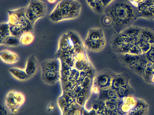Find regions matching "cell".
Returning <instances> with one entry per match:
<instances>
[{"label": "cell", "mask_w": 154, "mask_h": 115, "mask_svg": "<svg viewBox=\"0 0 154 115\" xmlns=\"http://www.w3.org/2000/svg\"><path fill=\"white\" fill-rule=\"evenodd\" d=\"M72 49L73 47L67 33L63 34L59 39L58 49L57 55Z\"/></svg>", "instance_id": "cell-13"}, {"label": "cell", "mask_w": 154, "mask_h": 115, "mask_svg": "<svg viewBox=\"0 0 154 115\" xmlns=\"http://www.w3.org/2000/svg\"><path fill=\"white\" fill-rule=\"evenodd\" d=\"M0 45L9 47H17L21 44L20 38L10 35L5 38L2 43H0Z\"/></svg>", "instance_id": "cell-26"}, {"label": "cell", "mask_w": 154, "mask_h": 115, "mask_svg": "<svg viewBox=\"0 0 154 115\" xmlns=\"http://www.w3.org/2000/svg\"><path fill=\"white\" fill-rule=\"evenodd\" d=\"M139 40V37H135L126 38V43L131 45L137 44L138 41Z\"/></svg>", "instance_id": "cell-44"}, {"label": "cell", "mask_w": 154, "mask_h": 115, "mask_svg": "<svg viewBox=\"0 0 154 115\" xmlns=\"http://www.w3.org/2000/svg\"><path fill=\"white\" fill-rule=\"evenodd\" d=\"M47 1L50 4H54L57 1V0H47Z\"/></svg>", "instance_id": "cell-53"}, {"label": "cell", "mask_w": 154, "mask_h": 115, "mask_svg": "<svg viewBox=\"0 0 154 115\" xmlns=\"http://www.w3.org/2000/svg\"><path fill=\"white\" fill-rule=\"evenodd\" d=\"M104 14L111 18L112 27L118 33L132 26L140 18L137 4L130 0H114L105 8Z\"/></svg>", "instance_id": "cell-1"}, {"label": "cell", "mask_w": 154, "mask_h": 115, "mask_svg": "<svg viewBox=\"0 0 154 115\" xmlns=\"http://www.w3.org/2000/svg\"><path fill=\"white\" fill-rule=\"evenodd\" d=\"M20 26L24 32H33L34 26L27 19L20 24Z\"/></svg>", "instance_id": "cell-35"}, {"label": "cell", "mask_w": 154, "mask_h": 115, "mask_svg": "<svg viewBox=\"0 0 154 115\" xmlns=\"http://www.w3.org/2000/svg\"><path fill=\"white\" fill-rule=\"evenodd\" d=\"M105 38L104 32L102 29L93 28L88 31L86 39L92 40H99Z\"/></svg>", "instance_id": "cell-16"}, {"label": "cell", "mask_w": 154, "mask_h": 115, "mask_svg": "<svg viewBox=\"0 0 154 115\" xmlns=\"http://www.w3.org/2000/svg\"><path fill=\"white\" fill-rule=\"evenodd\" d=\"M84 115H98L96 111L94 110V109H93L91 111H86L84 110L83 111Z\"/></svg>", "instance_id": "cell-47"}, {"label": "cell", "mask_w": 154, "mask_h": 115, "mask_svg": "<svg viewBox=\"0 0 154 115\" xmlns=\"http://www.w3.org/2000/svg\"><path fill=\"white\" fill-rule=\"evenodd\" d=\"M137 45L139 46L143 52V54H146L151 48V46L149 43L139 38V40L137 43Z\"/></svg>", "instance_id": "cell-34"}, {"label": "cell", "mask_w": 154, "mask_h": 115, "mask_svg": "<svg viewBox=\"0 0 154 115\" xmlns=\"http://www.w3.org/2000/svg\"><path fill=\"white\" fill-rule=\"evenodd\" d=\"M10 31L11 35L17 37H20L21 35L24 33L21 27L19 25L10 26Z\"/></svg>", "instance_id": "cell-33"}, {"label": "cell", "mask_w": 154, "mask_h": 115, "mask_svg": "<svg viewBox=\"0 0 154 115\" xmlns=\"http://www.w3.org/2000/svg\"><path fill=\"white\" fill-rule=\"evenodd\" d=\"M25 14L27 19L31 22L32 25L34 26L36 22L39 19L38 17L34 11L31 10L29 6H27L26 7L25 10Z\"/></svg>", "instance_id": "cell-30"}, {"label": "cell", "mask_w": 154, "mask_h": 115, "mask_svg": "<svg viewBox=\"0 0 154 115\" xmlns=\"http://www.w3.org/2000/svg\"><path fill=\"white\" fill-rule=\"evenodd\" d=\"M54 106L53 105V104H50L49 105H48V110L49 111H52V110L54 109Z\"/></svg>", "instance_id": "cell-51"}, {"label": "cell", "mask_w": 154, "mask_h": 115, "mask_svg": "<svg viewBox=\"0 0 154 115\" xmlns=\"http://www.w3.org/2000/svg\"><path fill=\"white\" fill-rule=\"evenodd\" d=\"M154 75V69L153 63L148 62L147 64L143 74V78L146 82L152 84V78Z\"/></svg>", "instance_id": "cell-23"}, {"label": "cell", "mask_w": 154, "mask_h": 115, "mask_svg": "<svg viewBox=\"0 0 154 115\" xmlns=\"http://www.w3.org/2000/svg\"><path fill=\"white\" fill-rule=\"evenodd\" d=\"M142 28L137 26H131L123 30L120 32L123 37L126 38L139 37Z\"/></svg>", "instance_id": "cell-19"}, {"label": "cell", "mask_w": 154, "mask_h": 115, "mask_svg": "<svg viewBox=\"0 0 154 115\" xmlns=\"http://www.w3.org/2000/svg\"><path fill=\"white\" fill-rule=\"evenodd\" d=\"M139 13L140 18H143L147 19H154V14L149 8L139 11Z\"/></svg>", "instance_id": "cell-38"}, {"label": "cell", "mask_w": 154, "mask_h": 115, "mask_svg": "<svg viewBox=\"0 0 154 115\" xmlns=\"http://www.w3.org/2000/svg\"><path fill=\"white\" fill-rule=\"evenodd\" d=\"M42 81L48 84L53 85L57 82L61 78V72L47 71L42 72Z\"/></svg>", "instance_id": "cell-10"}, {"label": "cell", "mask_w": 154, "mask_h": 115, "mask_svg": "<svg viewBox=\"0 0 154 115\" xmlns=\"http://www.w3.org/2000/svg\"><path fill=\"white\" fill-rule=\"evenodd\" d=\"M149 9H150L151 11H152V12H153V14L154 15V7H150L149 8Z\"/></svg>", "instance_id": "cell-56"}, {"label": "cell", "mask_w": 154, "mask_h": 115, "mask_svg": "<svg viewBox=\"0 0 154 115\" xmlns=\"http://www.w3.org/2000/svg\"><path fill=\"white\" fill-rule=\"evenodd\" d=\"M107 111L109 115H121L116 111L110 110L107 109Z\"/></svg>", "instance_id": "cell-49"}, {"label": "cell", "mask_w": 154, "mask_h": 115, "mask_svg": "<svg viewBox=\"0 0 154 115\" xmlns=\"http://www.w3.org/2000/svg\"><path fill=\"white\" fill-rule=\"evenodd\" d=\"M28 6L31 8L39 19L45 16L47 12V6L44 2L40 0H30Z\"/></svg>", "instance_id": "cell-5"}, {"label": "cell", "mask_w": 154, "mask_h": 115, "mask_svg": "<svg viewBox=\"0 0 154 115\" xmlns=\"http://www.w3.org/2000/svg\"><path fill=\"white\" fill-rule=\"evenodd\" d=\"M88 5L97 14H102L104 13L105 7L100 0H96L90 3Z\"/></svg>", "instance_id": "cell-25"}, {"label": "cell", "mask_w": 154, "mask_h": 115, "mask_svg": "<svg viewBox=\"0 0 154 115\" xmlns=\"http://www.w3.org/2000/svg\"><path fill=\"white\" fill-rule=\"evenodd\" d=\"M128 54L134 55H141L144 54L140 48L137 44H134L131 46Z\"/></svg>", "instance_id": "cell-41"}, {"label": "cell", "mask_w": 154, "mask_h": 115, "mask_svg": "<svg viewBox=\"0 0 154 115\" xmlns=\"http://www.w3.org/2000/svg\"><path fill=\"white\" fill-rule=\"evenodd\" d=\"M99 115H109V114L108 113V112H107V108L106 109L103 111V113H102L101 114H100Z\"/></svg>", "instance_id": "cell-54"}, {"label": "cell", "mask_w": 154, "mask_h": 115, "mask_svg": "<svg viewBox=\"0 0 154 115\" xmlns=\"http://www.w3.org/2000/svg\"><path fill=\"white\" fill-rule=\"evenodd\" d=\"M73 0H60L57 5L60 9L64 10H69L70 4Z\"/></svg>", "instance_id": "cell-39"}, {"label": "cell", "mask_w": 154, "mask_h": 115, "mask_svg": "<svg viewBox=\"0 0 154 115\" xmlns=\"http://www.w3.org/2000/svg\"><path fill=\"white\" fill-rule=\"evenodd\" d=\"M139 38L146 40L151 46L154 45V31L148 28H142Z\"/></svg>", "instance_id": "cell-22"}, {"label": "cell", "mask_w": 154, "mask_h": 115, "mask_svg": "<svg viewBox=\"0 0 154 115\" xmlns=\"http://www.w3.org/2000/svg\"><path fill=\"white\" fill-rule=\"evenodd\" d=\"M100 1L106 8L109 4H110L114 0H100Z\"/></svg>", "instance_id": "cell-48"}, {"label": "cell", "mask_w": 154, "mask_h": 115, "mask_svg": "<svg viewBox=\"0 0 154 115\" xmlns=\"http://www.w3.org/2000/svg\"><path fill=\"white\" fill-rule=\"evenodd\" d=\"M35 37L33 32H24L20 37V44L23 46L30 45L34 41Z\"/></svg>", "instance_id": "cell-28"}, {"label": "cell", "mask_w": 154, "mask_h": 115, "mask_svg": "<svg viewBox=\"0 0 154 115\" xmlns=\"http://www.w3.org/2000/svg\"><path fill=\"white\" fill-rule=\"evenodd\" d=\"M145 55L148 62L154 63V45L152 46L150 49Z\"/></svg>", "instance_id": "cell-42"}, {"label": "cell", "mask_w": 154, "mask_h": 115, "mask_svg": "<svg viewBox=\"0 0 154 115\" xmlns=\"http://www.w3.org/2000/svg\"><path fill=\"white\" fill-rule=\"evenodd\" d=\"M103 22L104 25H106V26H110V25L112 26V19L109 16L105 15V17L103 18Z\"/></svg>", "instance_id": "cell-46"}, {"label": "cell", "mask_w": 154, "mask_h": 115, "mask_svg": "<svg viewBox=\"0 0 154 115\" xmlns=\"http://www.w3.org/2000/svg\"><path fill=\"white\" fill-rule=\"evenodd\" d=\"M92 91L94 93H95V94H97V93H99V92H100V89L98 88L97 86H95V85H94L93 87L92 88Z\"/></svg>", "instance_id": "cell-50"}, {"label": "cell", "mask_w": 154, "mask_h": 115, "mask_svg": "<svg viewBox=\"0 0 154 115\" xmlns=\"http://www.w3.org/2000/svg\"><path fill=\"white\" fill-rule=\"evenodd\" d=\"M145 54L141 55H134L130 54L119 55V59L121 63L125 67L129 68L135 64L139 60L142 58Z\"/></svg>", "instance_id": "cell-6"}, {"label": "cell", "mask_w": 154, "mask_h": 115, "mask_svg": "<svg viewBox=\"0 0 154 115\" xmlns=\"http://www.w3.org/2000/svg\"><path fill=\"white\" fill-rule=\"evenodd\" d=\"M148 109L141 111L131 110L129 111L127 115H147Z\"/></svg>", "instance_id": "cell-43"}, {"label": "cell", "mask_w": 154, "mask_h": 115, "mask_svg": "<svg viewBox=\"0 0 154 115\" xmlns=\"http://www.w3.org/2000/svg\"><path fill=\"white\" fill-rule=\"evenodd\" d=\"M0 57L4 63L8 64L16 63L19 60V57L17 54L9 50H2L0 52Z\"/></svg>", "instance_id": "cell-12"}, {"label": "cell", "mask_w": 154, "mask_h": 115, "mask_svg": "<svg viewBox=\"0 0 154 115\" xmlns=\"http://www.w3.org/2000/svg\"><path fill=\"white\" fill-rule=\"evenodd\" d=\"M148 63V61L147 60L145 55L141 59L139 60L135 64L131 66L129 69H130L131 71L134 72L138 75L143 77L144 71Z\"/></svg>", "instance_id": "cell-14"}, {"label": "cell", "mask_w": 154, "mask_h": 115, "mask_svg": "<svg viewBox=\"0 0 154 115\" xmlns=\"http://www.w3.org/2000/svg\"><path fill=\"white\" fill-rule=\"evenodd\" d=\"M41 68L42 72L47 71L61 72V61L59 58L45 60L41 63Z\"/></svg>", "instance_id": "cell-7"}, {"label": "cell", "mask_w": 154, "mask_h": 115, "mask_svg": "<svg viewBox=\"0 0 154 115\" xmlns=\"http://www.w3.org/2000/svg\"><path fill=\"white\" fill-rule=\"evenodd\" d=\"M107 109L117 111L118 105V99H112L105 102Z\"/></svg>", "instance_id": "cell-36"}, {"label": "cell", "mask_w": 154, "mask_h": 115, "mask_svg": "<svg viewBox=\"0 0 154 115\" xmlns=\"http://www.w3.org/2000/svg\"><path fill=\"white\" fill-rule=\"evenodd\" d=\"M110 45L112 50L120 47L126 43V37L122 36L120 33L115 32L112 35L110 39Z\"/></svg>", "instance_id": "cell-15"}, {"label": "cell", "mask_w": 154, "mask_h": 115, "mask_svg": "<svg viewBox=\"0 0 154 115\" xmlns=\"http://www.w3.org/2000/svg\"><path fill=\"white\" fill-rule=\"evenodd\" d=\"M99 94V97L97 99L98 100L105 102L112 99H118L116 91L111 88L100 90Z\"/></svg>", "instance_id": "cell-17"}, {"label": "cell", "mask_w": 154, "mask_h": 115, "mask_svg": "<svg viewBox=\"0 0 154 115\" xmlns=\"http://www.w3.org/2000/svg\"><path fill=\"white\" fill-rule=\"evenodd\" d=\"M96 1V0H86L87 4H89L90 3L94 1Z\"/></svg>", "instance_id": "cell-55"}, {"label": "cell", "mask_w": 154, "mask_h": 115, "mask_svg": "<svg viewBox=\"0 0 154 115\" xmlns=\"http://www.w3.org/2000/svg\"><path fill=\"white\" fill-rule=\"evenodd\" d=\"M38 65V61L35 55H31L27 60L25 71L30 77H32L37 72Z\"/></svg>", "instance_id": "cell-11"}, {"label": "cell", "mask_w": 154, "mask_h": 115, "mask_svg": "<svg viewBox=\"0 0 154 115\" xmlns=\"http://www.w3.org/2000/svg\"><path fill=\"white\" fill-rule=\"evenodd\" d=\"M91 63L89 62L88 58L77 60L75 61V68L79 71H83Z\"/></svg>", "instance_id": "cell-31"}, {"label": "cell", "mask_w": 154, "mask_h": 115, "mask_svg": "<svg viewBox=\"0 0 154 115\" xmlns=\"http://www.w3.org/2000/svg\"><path fill=\"white\" fill-rule=\"evenodd\" d=\"M152 83H153V84H154V76H153V78H152Z\"/></svg>", "instance_id": "cell-57"}, {"label": "cell", "mask_w": 154, "mask_h": 115, "mask_svg": "<svg viewBox=\"0 0 154 115\" xmlns=\"http://www.w3.org/2000/svg\"><path fill=\"white\" fill-rule=\"evenodd\" d=\"M136 104L131 110L141 111L148 109V105L145 101L137 98H136Z\"/></svg>", "instance_id": "cell-32"}, {"label": "cell", "mask_w": 154, "mask_h": 115, "mask_svg": "<svg viewBox=\"0 0 154 115\" xmlns=\"http://www.w3.org/2000/svg\"><path fill=\"white\" fill-rule=\"evenodd\" d=\"M8 110L6 105L1 104L0 106V115H9Z\"/></svg>", "instance_id": "cell-45"}, {"label": "cell", "mask_w": 154, "mask_h": 115, "mask_svg": "<svg viewBox=\"0 0 154 115\" xmlns=\"http://www.w3.org/2000/svg\"><path fill=\"white\" fill-rule=\"evenodd\" d=\"M130 77L127 73L115 74L112 79L111 88L117 91L120 88L129 83Z\"/></svg>", "instance_id": "cell-8"}, {"label": "cell", "mask_w": 154, "mask_h": 115, "mask_svg": "<svg viewBox=\"0 0 154 115\" xmlns=\"http://www.w3.org/2000/svg\"><path fill=\"white\" fill-rule=\"evenodd\" d=\"M131 45H132L128 43H125L113 51L118 55L128 54Z\"/></svg>", "instance_id": "cell-37"}, {"label": "cell", "mask_w": 154, "mask_h": 115, "mask_svg": "<svg viewBox=\"0 0 154 115\" xmlns=\"http://www.w3.org/2000/svg\"><path fill=\"white\" fill-rule=\"evenodd\" d=\"M10 27L8 22H2L0 24V43H2L5 38L10 36Z\"/></svg>", "instance_id": "cell-27"}, {"label": "cell", "mask_w": 154, "mask_h": 115, "mask_svg": "<svg viewBox=\"0 0 154 115\" xmlns=\"http://www.w3.org/2000/svg\"><path fill=\"white\" fill-rule=\"evenodd\" d=\"M90 94V89L82 88L77 93L76 97V103L81 106H83L85 102L87 99Z\"/></svg>", "instance_id": "cell-24"}, {"label": "cell", "mask_w": 154, "mask_h": 115, "mask_svg": "<svg viewBox=\"0 0 154 115\" xmlns=\"http://www.w3.org/2000/svg\"><path fill=\"white\" fill-rule=\"evenodd\" d=\"M26 97L21 92L18 91H10L6 95L5 103L9 111L13 114L17 113L19 108L25 103Z\"/></svg>", "instance_id": "cell-2"}, {"label": "cell", "mask_w": 154, "mask_h": 115, "mask_svg": "<svg viewBox=\"0 0 154 115\" xmlns=\"http://www.w3.org/2000/svg\"><path fill=\"white\" fill-rule=\"evenodd\" d=\"M115 73L109 69H104L97 73L94 76V85L100 90L110 89Z\"/></svg>", "instance_id": "cell-3"}, {"label": "cell", "mask_w": 154, "mask_h": 115, "mask_svg": "<svg viewBox=\"0 0 154 115\" xmlns=\"http://www.w3.org/2000/svg\"><path fill=\"white\" fill-rule=\"evenodd\" d=\"M106 45L105 39L99 40H92L85 39L84 45L85 47L92 52H97L101 51Z\"/></svg>", "instance_id": "cell-9"}, {"label": "cell", "mask_w": 154, "mask_h": 115, "mask_svg": "<svg viewBox=\"0 0 154 115\" xmlns=\"http://www.w3.org/2000/svg\"><path fill=\"white\" fill-rule=\"evenodd\" d=\"M92 108L96 111L98 115H100L106 109L105 102L96 100L93 103Z\"/></svg>", "instance_id": "cell-29"}, {"label": "cell", "mask_w": 154, "mask_h": 115, "mask_svg": "<svg viewBox=\"0 0 154 115\" xmlns=\"http://www.w3.org/2000/svg\"><path fill=\"white\" fill-rule=\"evenodd\" d=\"M26 7H21L16 10H8V23L10 26L19 25L27 19L25 14Z\"/></svg>", "instance_id": "cell-4"}, {"label": "cell", "mask_w": 154, "mask_h": 115, "mask_svg": "<svg viewBox=\"0 0 154 115\" xmlns=\"http://www.w3.org/2000/svg\"><path fill=\"white\" fill-rule=\"evenodd\" d=\"M81 10H68L66 14V20L73 19L78 18L80 15Z\"/></svg>", "instance_id": "cell-40"}, {"label": "cell", "mask_w": 154, "mask_h": 115, "mask_svg": "<svg viewBox=\"0 0 154 115\" xmlns=\"http://www.w3.org/2000/svg\"><path fill=\"white\" fill-rule=\"evenodd\" d=\"M9 72L14 78L20 81H26L31 78L25 70L20 68L13 67L10 69Z\"/></svg>", "instance_id": "cell-18"}, {"label": "cell", "mask_w": 154, "mask_h": 115, "mask_svg": "<svg viewBox=\"0 0 154 115\" xmlns=\"http://www.w3.org/2000/svg\"><path fill=\"white\" fill-rule=\"evenodd\" d=\"M118 99H123L128 96H133L134 93V89L128 83L123 85L116 91Z\"/></svg>", "instance_id": "cell-20"}, {"label": "cell", "mask_w": 154, "mask_h": 115, "mask_svg": "<svg viewBox=\"0 0 154 115\" xmlns=\"http://www.w3.org/2000/svg\"><path fill=\"white\" fill-rule=\"evenodd\" d=\"M132 2H133V3L135 4H138L139 3L141 2V1H143V0H130Z\"/></svg>", "instance_id": "cell-52"}, {"label": "cell", "mask_w": 154, "mask_h": 115, "mask_svg": "<svg viewBox=\"0 0 154 115\" xmlns=\"http://www.w3.org/2000/svg\"><path fill=\"white\" fill-rule=\"evenodd\" d=\"M48 18L50 20L54 22L65 20L64 10H62L56 5L52 13L49 14Z\"/></svg>", "instance_id": "cell-21"}, {"label": "cell", "mask_w": 154, "mask_h": 115, "mask_svg": "<svg viewBox=\"0 0 154 115\" xmlns=\"http://www.w3.org/2000/svg\"><path fill=\"white\" fill-rule=\"evenodd\" d=\"M153 68H154V63H153Z\"/></svg>", "instance_id": "cell-58"}]
</instances>
